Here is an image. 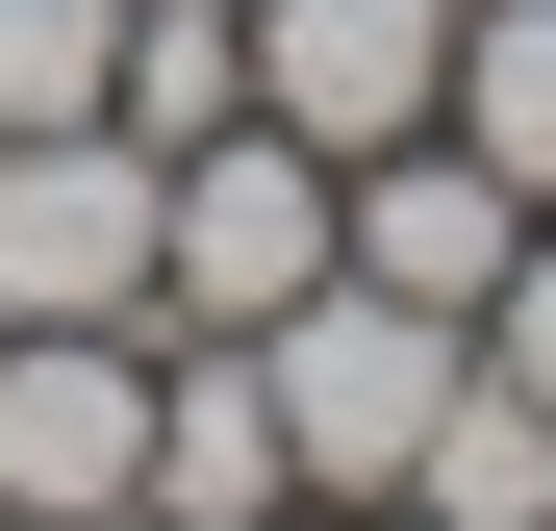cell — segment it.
Here are the masks:
<instances>
[{
  "label": "cell",
  "instance_id": "obj_1",
  "mask_svg": "<svg viewBox=\"0 0 556 531\" xmlns=\"http://www.w3.org/2000/svg\"><path fill=\"white\" fill-rule=\"evenodd\" d=\"M455 304H405V279H304L253 329V380H278V456H304V506H405V456H430V405H455Z\"/></svg>",
  "mask_w": 556,
  "mask_h": 531
},
{
  "label": "cell",
  "instance_id": "obj_2",
  "mask_svg": "<svg viewBox=\"0 0 556 531\" xmlns=\"http://www.w3.org/2000/svg\"><path fill=\"white\" fill-rule=\"evenodd\" d=\"M304 279H329V152H304V127L152 152V329H278Z\"/></svg>",
  "mask_w": 556,
  "mask_h": 531
},
{
  "label": "cell",
  "instance_id": "obj_3",
  "mask_svg": "<svg viewBox=\"0 0 556 531\" xmlns=\"http://www.w3.org/2000/svg\"><path fill=\"white\" fill-rule=\"evenodd\" d=\"M0 329H152V152L0 127Z\"/></svg>",
  "mask_w": 556,
  "mask_h": 531
},
{
  "label": "cell",
  "instance_id": "obj_4",
  "mask_svg": "<svg viewBox=\"0 0 556 531\" xmlns=\"http://www.w3.org/2000/svg\"><path fill=\"white\" fill-rule=\"evenodd\" d=\"M0 506L26 531L152 506V329H0Z\"/></svg>",
  "mask_w": 556,
  "mask_h": 531
},
{
  "label": "cell",
  "instance_id": "obj_5",
  "mask_svg": "<svg viewBox=\"0 0 556 531\" xmlns=\"http://www.w3.org/2000/svg\"><path fill=\"white\" fill-rule=\"evenodd\" d=\"M253 127H304L329 177L455 127V0H253Z\"/></svg>",
  "mask_w": 556,
  "mask_h": 531
},
{
  "label": "cell",
  "instance_id": "obj_6",
  "mask_svg": "<svg viewBox=\"0 0 556 531\" xmlns=\"http://www.w3.org/2000/svg\"><path fill=\"white\" fill-rule=\"evenodd\" d=\"M228 506H304L278 380H253V329H152V531H228Z\"/></svg>",
  "mask_w": 556,
  "mask_h": 531
},
{
  "label": "cell",
  "instance_id": "obj_7",
  "mask_svg": "<svg viewBox=\"0 0 556 531\" xmlns=\"http://www.w3.org/2000/svg\"><path fill=\"white\" fill-rule=\"evenodd\" d=\"M102 127H127V152H203V127H253V0H127V76H102Z\"/></svg>",
  "mask_w": 556,
  "mask_h": 531
},
{
  "label": "cell",
  "instance_id": "obj_8",
  "mask_svg": "<svg viewBox=\"0 0 556 531\" xmlns=\"http://www.w3.org/2000/svg\"><path fill=\"white\" fill-rule=\"evenodd\" d=\"M455 152L506 203H556V0H455Z\"/></svg>",
  "mask_w": 556,
  "mask_h": 531
},
{
  "label": "cell",
  "instance_id": "obj_9",
  "mask_svg": "<svg viewBox=\"0 0 556 531\" xmlns=\"http://www.w3.org/2000/svg\"><path fill=\"white\" fill-rule=\"evenodd\" d=\"M127 76V0H0V127H102Z\"/></svg>",
  "mask_w": 556,
  "mask_h": 531
},
{
  "label": "cell",
  "instance_id": "obj_10",
  "mask_svg": "<svg viewBox=\"0 0 556 531\" xmlns=\"http://www.w3.org/2000/svg\"><path fill=\"white\" fill-rule=\"evenodd\" d=\"M481 354H506V380L556 405V203H531V253H506V304H481Z\"/></svg>",
  "mask_w": 556,
  "mask_h": 531
},
{
  "label": "cell",
  "instance_id": "obj_11",
  "mask_svg": "<svg viewBox=\"0 0 556 531\" xmlns=\"http://www.w3.org/2000/svg\"><path fill=\"white\" fill-rule=\"evenodd\" d=\"M228 531H329V506H228Z\"/></svg>",
  "mask_w": 556,
  "mask_h": 531
},
{
  "label": "cell",
  "instance_id": "obj_12",
  "mask_svg": "<svg viewBox=\"0 0 556 531\" xmlns=\"http://www.w3.org/2000/svg\"><path fill=\"white\" fill-rule=\"evenodd\" d=\"M380 531H481V506H380Z\"/></svg>",
  "mask_w": 556,
  "mask_h": 531
}]
</instances>
